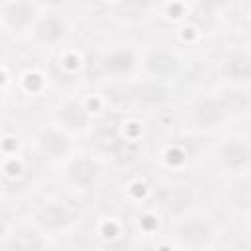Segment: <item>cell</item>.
<instances>
[{
	"label": "cell",
	"mask_w": 251,
	"mask_h": 251,
	"mask_svg": "<svg viewBox=\"0 0 251 251\" xmlns=\"http://www.w3.org/2000/svg\"><path fill=\"white\" fill-rule=\"evenodd\" d=\"M176 241L182 247L190 249H202L210 247L216 237L214 222L200 212H186L180 218H176Z\"/></svg>",
	"instance_id": "1"
},
{
	"label": "cell",
	"mask_w": 251,
	"mask_h": 251,
	"mask_svg": "<svg viewBox=\"0 0 251 251\" xmlns=\"http://www.w3.org/2000/svg\"><path fill=\"white\" fill-rule=\"evenodd\" d=\"M122 92H124V96H122L124 102L129 106H137V108H161L171 98V90H169L167 82L155 80L149 76L143 80L126 84Z\"/></svg>",
	"instance_id": "2"
},
{
	"label": "cell",
	"mask_w": 251,
	"mask_h": 251,
	"mask_svg": "<svg viewBox=\"0 0 251 251\" xmlns=\"http://www.w3.org/2000/svg\"><path fill=\"white\" fill-rule=\"evenodd\" d=\"M229 120L218 94H206L192 102L190 106V124L198 131H214Z\"/></svg>",
	"instance_id": "3"
},
{
	"label": "cell",
	"mask_w": 251,
	"mask_h": 251,
	"mask_svg": "<svg viewBox=\"0 0 251 251\" xmlns=\"http://www.w3.org/2000/svg\"><path fill=\"white\" fill-rule=\"evenodd\" d=\"M104 175L102 163L90 155H76L69 157L65 165V180L78 188V190H90L94 188Z\"/></svg>",
	"instance_id": "4"
},
{
	"label": "cell",
	"mask_w": 251,
	"mask_h": 251,
	"mask_svg": "<svg viewBox=\"0 0 251 251\" xmlns=\"http://www.w3.org/2000/svg\"><path fill=\"white\" fill-rule=\"evenodd\" d=\"M139 65H141L145 76L167 82L169 78H173L180 71L182 61H180L178 53H175L171 49L151 47L141 55V63Z\"/></svg>",
	"instance_id": "5"
},
{
	"label": "cell",
	"mask_w": 251,
	"mask_h": 251,
	"mask_svg": "<svg viewBox=\"0 0 251 251\" xmlns=\"http://www.w3.org/2000/svg\"><path fill=\"white\" fill-rule=\"evenodd\" d=\"M78 222V214L61 202H47L33 214V224L47 235L71 229Z\"/></svg>",
	"instance_id": "6"
},
{
	"label": "cell",
	"mask_w": 251,
	"mask_h": 251,
	"mask_svg": "<svg viewBox=\"0 0 251 251\" xmlns=\"http://www.w3.org/2000/svg\"><path fill=\"white\" fill-rule=\"evenodd\" d=\"M35 147H37V153L41 157H45L47 161H53V163L67 161L73 155V139H71V133L65 131L59 126L43 127L37 133V137H35Z\"/></svg>",
	"instance_id": "7"
},
{
	"label": "cell",
	"mask_w": 251,
	"mask_h": 251,
	"mask_svg": "<svg viewBox=\"0 0 251 251\" xmlns=\"http://www.w3.org/2000/svg\"><path fill=\"white\" fill-rule=\"evenodd\" d=\"M39 18V8L31 0H8L0 8V24L12 33L31 31Z\"/></svg>",
	"instance_id": "8"
},
{
	"label": "cell",
	"mask_w": 251,
	"mask_h": 251,
	"mask_svg": "<svg viewBox=\"0 0 251 251\" xmlns=\"http://www.w3.org/2000/svg\"><path fill=\"white\" fill-rule=\"evenodd\" d=\"M249 161H251V143L247 135H231L224 139V143L218 147V163L233 175L247 173Z\"/></svg>",
	"instance_id": "9"
},
{
	"label": "cell",
	"mask_w": 251,
	"mask_h": 251,
	"mask_svg": "<svg viewBox=\"0 0 251 251\" xmlns=\"http://www.w3.org/2000/svg\"><path fill=\"white\" fill-rule=\"evenodd\" d=\"M55 122L65 131L76 133V131H86L92 126V116H90L88 106L82 100L69 98V100H65V102H61L57 106Z\"/></svg>",
	"instance_id": "10"
},
{
	"label": "cell",
	"mask_w": 251,
	"mask_h": 251,
	"mask_svg": "<svg viewBox=\"0 0 251 251\" xmlns=\"http://www.w3.org/2000/svg\"><path fill=\"white\" fill-rule=\"evenodd\" d=\"M29 33L39 45H59L69 35V24L61 16H55V14L41 16L39 14V18L33 24Z\"/></svg>",
	"instance_id": "11"
},
{
	"label": "cell",
	"mask_w": 251,
	"mask_h": 251,
	"mask_svg": "<svg viewBox=\"0 0 251 251\" xmlns=\"http://www.w3.org/2000/svg\"><path fill=\"white\" fill-rule=\"evenodd\" d=\"M194 200V190L188 184H171L159 194V206L173 218H180L190 210V204Z\"/></svg>",
	"instance_id": "12"
},
{
	"label": "cell",
	"mask_w": 251,
	"mask_h": 251,
	"mask_svg": "<svg viewBox=\"0 0 251 251\" xmlns=\"http://www.w3.org/2000/svg\"><path fill=\"white\" fill-rule=\"evenodd\" d=\"M224 76L229 84H249L251 76V57L245 47H237L229 51L224 59Z\"/></svg>",
	"instance_id": "13"
},
{
	"label": "cell",
	"mask_w": 251,
	"mask_h": 251,
	"mask_svg": "<svg viewBox=\"0 0 251 251\" xmlns=\"http://www.w3.org/2000/svg\"><path fill=\"white\" fill-rule=\"evenodd\" d=\"M137 63H139V61H137L135 53L129 51V49H114V51H110V53H104V55L100 57V61H98L102 75L116 76V78L131 75V73L135 71Z\"/></svg>",
	"instance_id": "14"
},
{
	"label": "cell",
	"mask_w": 251,
	"mask_h": 251,
	"mask_svg": "<svg viewBox=\"0 0 251 251\" xmlns=\"http://www.w3.org/2000/svg\"><path fill=\"white\" fill-rule=\"evenodd\" d=\"M47 235L35 226H27V224H20V226H14L8 235H6V247H12V249H41L47 245Z\"/></svg>",
	"instance_id": "15"
},
{
	"label": "cell",
	"mask_w": 251,
	"mask_h": 251,
	"mask_svg": "<svg viewBox=\"0 0 251 251\" xmlns=\"http://www.w3.org/2000/svg\"><path fill=\"white\" fill-rule=\"evenodd\" d=\"M216 94H218L226 114L229 116V120L237 118V116H243L249 110V90H247V86L227 82L222 88H218Z\"/></svg>",
	"instance_id": "16"
},
{
	"label": "cell",
	"mask_w": 251,
	"mask_h": 251,
	"mask_svg": "<svg viewBox=\"0 0 251 251\" xmlns=\"http://www.w3.org/2000/svg\"><path fill=\"white\" fill-rule=\"evenodd\" d=\"M229 202L243 214L249 212V178L247 173L235 175V180L229 186Z\"/></svg>",
	"instance_id": "17"
},
{
	"label": "cell",
	"mask_w": 251,
	"mask_h": 251,
	"mask_svg": "<svg viewBox=\"0 0 251 251\" xmlns=\"http://www.w3.org/2000/svg\"><path fill=\"white\" fill-rule=\"evenodd\" d=\"M227 4H229V0H196V8L206 16H216Z\"/></svg>",
	"instance_id": "18"
},
{
	"label": "cell",
	"mask_w": 251,
	"mask_h": 251,
	"mask_svg": "<svg viewBox=\"0 0 251 251\" xmlns=\"http://www.w3.org/2000/svg\"><path fill=\"white\" fill-rule=\"evenodd\" d=\"M2 29H4V27H2V24H0V31H2Z\"/></svg>",
	"instance_id": "19"
}]
</instances>
